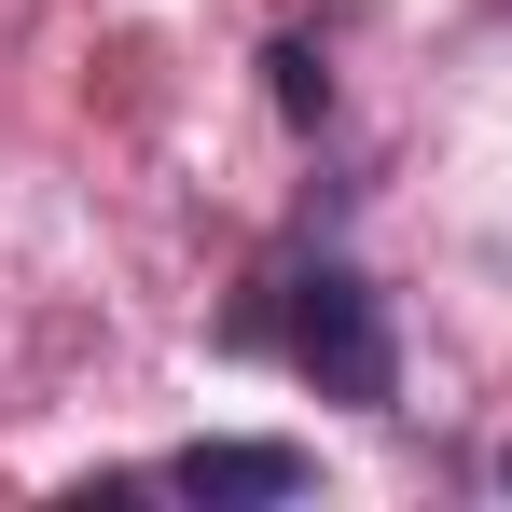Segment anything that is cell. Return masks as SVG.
Here are the masks:
<instances>
[{
    "label": "cell",
    "mask_w": 512,
    "mask_h": 512,
    "mask_svg": "<svg viewBox=\"0 0 512 512\" xmlns=\"http://www.w3.org/2000/svg\"><path fill=\"white\" fill-rule=\"evenodd\" d=\"M499 485H512V443H499Z\"/></svg>",
    "instance_id": "4"
},
{
    "label": "cell",
    "mask_w": 512,
    "mask_h": 512,
    "mask_svg": "<svg viewBox=\"0 0 512 512\" xmlns=\"http://www.w3.org/2000/svg\"><path fill=\"white\" fill-rule=\"evenodd\" d=\"M167 485H180V499H208V512H250V499H305L319 457H305V443H250V429H222V443H180Z\"/></svg>",
    "instance_id": "2"
},
{
    "label": "cell",
    "mask_w": 512,
    "mask_h": 512,
    "mask_svg": "<svg viewBox=\"0 0 512 512\" xmlns=\"http://www.w3.org/2000/svg\"><path fill=\"white\" fill-rule=\"evenodd\" d=\"M263 70H277V111H291V125H319V111H333V70H319V42H277Z\"/></svg>",
    "instance_id": "3"
},
{
    "label": "cell",
    "mask_w": 512,
    "mask_h": 512,
    "mask_svg": "<svg viewBox=\"0 0 512 512\" xmlns=\"http://www.w3.org/2000/svg\"><path fill=\"white\" fill-rule=\"evenodd\" d=\"M236 346H277L319 402H360V416L402 402V346H388V305H374L360 263H277L236 305Z\"/></svg>",
    "instance_id": "1"
}]
</instances>
